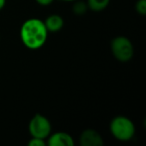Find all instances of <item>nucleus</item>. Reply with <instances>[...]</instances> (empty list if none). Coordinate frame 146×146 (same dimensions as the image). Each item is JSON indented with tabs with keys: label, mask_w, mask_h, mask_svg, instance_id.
<instances>
[{
	"label": "nucleus",
	"mask_w": 146,
	"mask_h": 146,
	"mask_svg": "<svg viewBox=\"0 0 146 146\" xmlns=\"http://www.w3.org/2000/svg\"><path fill=\"white\" fill-rule=\"evenodd\" d=\"M28 130L31 137L41 138V139H47L52 131L51 122L47 117L42 114H35L28 124Z\"/></svg>",
	"instance_id": "nucleus-4"
},
{
	"label": "nucleus",
	"mask_w": 146,
	"mask_h": 146,
	"mask_svg": "<svg viewBox=\"0 0 146 146\" xmlns=\"http://www.w3.org/2000/svg\"><path fill=\"white\" fill-rule=\"evenodd\" d=\"M47 145L49 146H73L74 139L69 133L66 132H55L47 137Z\"/></svg>",
	"instance_id": "nucleus-6"
},
{
	"label": "nucleus",
	"mask_w": 146,
	"mask_h": 146,
	"mask_svg": "<svg viewBox=\"0 0 146 146\" xmlns=\"http://www.w3.org/2000/svg\"><path fill=\"white\" fill-rule=\"evenodd\" d=\"M110 133L118 141L127 142L135 135V125L133 121L126 116H116L109 125Z\"/></svg>",
	"instance_id": "nucleus-2"
},
{
	"label": "nucleus",
	"mask_w": 146,
	"mask_h": 146,
	"mask_svg": "<svg viewBox=\"0 0 146 146\" xmlns=\"http://www.w3.org/2000/svg\"><path fill=\"white\" fill-rule=\"evenodd\" d=\"M37 4L41 5V6H48V5L52 4L54 0H35Z\"/></svg>",
	"instance_id": "nucleus-12"
},
{
	"label": "nucleus",
	"mask_w": 146,
	"mask_h": 146,
	"mask_svg": "<svg viewBox=\"0 0 146 146\" xmlns=\"http://www.w3.org/2000/svg\"><path fill=\"white\" fill-rule=\"evenodd\" d=\"M110 49L114 58L120 62H128L134 55V47L131 40L125 36H116L110 43Z\"/></svg>",
	"instance_id": "nucleus-3"
},
{
	"label": "nucleus",
	"mask_w": 146,
	"mask_h": 146,
	"mask_svg": "<svg viewBox=\"0 0 146 146\" xmlns=\"http://www.w3.org/2000/svg\"><path fill=\"white\" fill-rule=\"evenodd\" d=\"M44 24L48 32H58L64 26V19L58 14H51L44 20Z\"/></svg>",
	"instance_id": "nucleus-7"
},
{
	"label": "nucleus",
	"mask_w": 146,
	"mask_h": 146,
	"mask_svg": "<svg viewBox=\"0 0 146 146\" xmlns=\"http://www.w3.org/2000/svg\"><path fill=\"white\" fill-rule=\"evenodd\" d=\"M88 9V5L86 3V1L83 0H76L73 2V6H72V11L74 14L76 15H84Z\"/></svg>",
	"instance_id": "nucleus-9"
},
{
	"label": "nucleus",
	"mask_w": 146,
	"mask_h": 146,
	"mask_svg": "<svg viewBox=\"0 0 146 146\" xmlns=\"http://www.w3.org/2000/svg\"><path fill=\"white\" fill-rule=\"evenodd\" d=\"M88 9L93 12H100L103 11L109 5L110 0H87Z\"/></svg>",
	"instance_id": "nucleus-8"
},
{
	"label": "nucleus",
	"mask_w": 146,
	"mask_h": 146,
	"mask_svg": "<svg viewBox=\"0 0 146 146\" xmlns=\"http://www.w3.org/2000/svg\"><path fill=\"white\" fill-rule=\"evenodd\" d=\"M79 144L81 146H102L104 144L101 134L95 129H85L79 136Z\"/></svg>",
	"instance_id": "nucleus-5"
},
{
	"label": "nucleus",
	"mask_w": 146,
	"mask_h": 146,
	"mask_svg": "<svg viewBox=\"0 0 146 146\" xmlns=\"http://www.w3.org/2000/svg\"><path fill=\"white\" fill-rule=\"evenodd\" d=\"M6 4V0H0V10H2Z\"/></svg>",
	"instance_id": "nucleus-13"
},
{
	"label": "nucleus",
	"mask_w": 146,
	"mask_h": 146,
	"mask_svg": "<svg viewBox=\"0 0 146 146\" xmlns=\"http://www.w3.org/2000/svg\"><path fill=\"white\" fill-rule=\"evenodd\" d=\"M47 145L45 139H41V138L36 137H31L30 140L28 141V146H45Z\"/></svg>",
	"instance_id": "nucleus-11"
},
{
	"label": "nucleus",
	"mask_w": 146,
	"mask_h": 146,
	"mask_svg": "<svg viewBox=\"0 0 146 146\" xmlns=\"http://www.w3.org/2000/svg\"><path fill=\"white\" fill-rule=\"evenodd\" d=\"M135 10L140 15L146 14V0H137L135 4Z\"/></svg>",
	"instance_id": "nucleus-10"
},
{
	"label": "nucleus",
	"mask_w": 146,
	"mask_h": 146,
	"mask_svg": "<svg viewBox=\"0 0 146 146\" xmlns=\"http://www.w3.org/2000/svg\"><path fill=\"white\" fill-rule=\"evenodd\" d=\"M62 1H65V2H74L76 0H62Z\"/></svg>",
	"instance_id": "nucleus-14"
},
{
	"label": "nucleus",
	"mask_w": 146,
	"mask_h": 146,
	"mask_svg": "<svg viewBox=\"0 0 146 146\" xmlns=\"http://www.w3.org/2000/svg\"><path fill=\"white\" fill-rule=\"evenodd\" d=\"M48 33L44 21L39 18H29L20 27L21 42L26 48L37 50L46 43Z\"/></svg>",
	"instance_id": "nucleus-1"
}]
</instances>
